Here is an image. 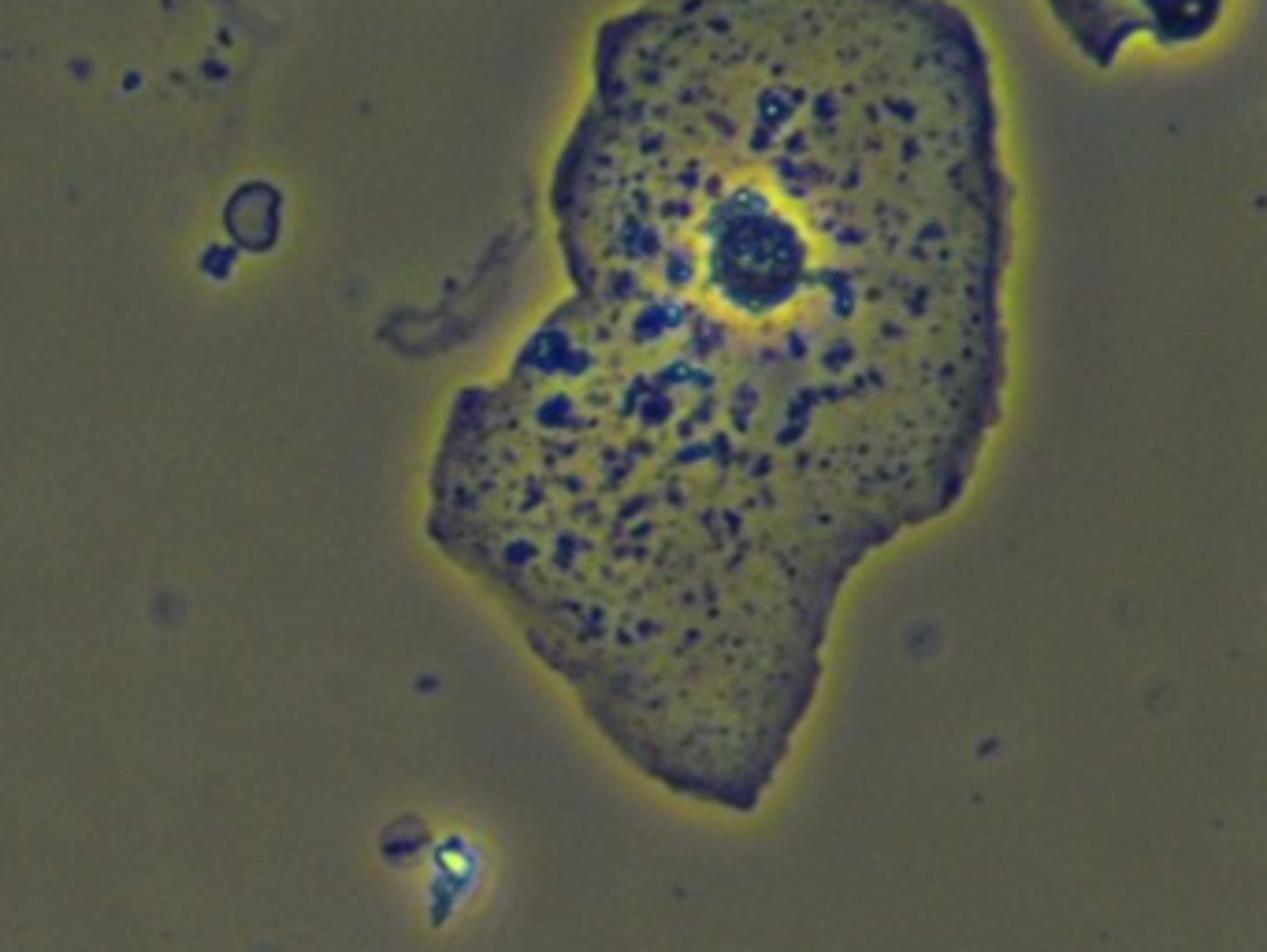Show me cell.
I'll return each mask as SVG.
<instances>
[{
  "mask_svg": "<svg viewBox=\"0 0 1267 952\" xmlns=\"http://www.w3.org/2000/svg\"><path fill=\"white\" fill-rule=\"evenodd\" d=\"M546 205L565 298L457 399L436 532L636 770L751 811L1007 417L997 53L963 0H632Z\"/></svg>",
  "mask_w": 1267,
  "mask_h": 952,
  "instance_id": "6da1fadb",
  "label": "cell"
}]
</instances>
